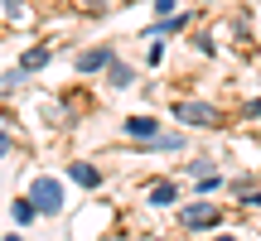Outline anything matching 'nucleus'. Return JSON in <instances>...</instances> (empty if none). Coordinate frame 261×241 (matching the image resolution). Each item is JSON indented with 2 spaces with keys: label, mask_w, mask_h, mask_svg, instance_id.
I'll use <instances>...</instances> for the list:
<instances>
[{
  "label": "nucleus",
  "mask_w": 261,
  "mask_h": 241,
  "mask_svg": "<svg viewBox=\"0 0 261 241\" xmlns=\"http://www.w3.org/2000/svg\"><path fill=\"white\" fill-rule=\"evenodd\" d=\"M174 116L184 120V126H218V111H213L208 102H179Z\"/></svg>",
  "instance_id": "obj_1"
},
{
  "label": "nucleus",
  "mask_w": 261,
  "mask_h": 241,
  "mask_svg": "<svg viewBox=\"0 0 261 241\" xmlns=\"http://www.w3.org/2000/svg\"><path fill=\"white\" fill-rule=\"evenodd\" d=\"M34 207H39L44 217H54L58 207H63V193H58L54 178H39V184H34Z\"/></svg>",
  "instance_id": "obj_2"
},
{
  "label": "nucleus",
  "mask_w": 261,
  "mask_h": 241,
  "mask_svg": "<svg viewBox=\"0 0 261 241\" xmlns=\"http://www.w3.org/2000/svg\"><path fill=\"white\" fill-rule=\"evenodd\" d=\"M184 227H189V232H208V227H218V207H213V203L184 207Z\"/></svg>",
  "instance_id": "obj_3"
},
{
  "label": "nucleus",
  "mask_w": 261,
  "mask_h": 241,
  "mask_svg": "<svg viewBox=\"0 0 261 241\" xmlns=\"http://www.w3.org/2000/svg\"><path fill=\"white\" fill-rule=\"evenodd\" d=\"M116 58H112V44H97V48H87V53H77V73H97V68H112Z\"/></svg>",
  "instance_id": "obj_4"
},
{
  "label": "nucleus",
  "mask_w": 261,
  "mask_h": 241,
  "mask_svg": "<svg viewBox=\"0 0 261 241\" xmlns=\"http://www.w3.org/2000/svg\"><path fill=\"white\" fill-rule=\"evenodd\" d=\"M121 130L130 140H160V120H150V116H126Z\"/></svg>",
  "instance_id": "obj_5"
},
{
  "label": "nucleus",
  "mask_w": 261,
  "mask_h": 241,
  "mask_svg": "<svg viewBox=\"0 0 261 241\" xmlns=\"http://www.w3.org/2000/svg\"><path fill=\"white\" fill-rule=\"evenodd\" d=\"M68 178H73V184H83V188H97V184H102V174H97L92 164H77V159L68 164Z\"/></svg>",
  "instance_id": "obj_6"
},
{
  "label": "nucleus",
  "mask_w": 261,
  "mask_h": 241,
  "mask_svg": "<svg viewBox=\"0 0 261 241\" xmlns=\"http://www.w3.org/2000/svg\"><path fill=\"white\" fill-rule=\"evenodd\" d=\"M150 203H155V207H169V203H174V184H169V178H160V184L150 188Z\"/></svg>",
  "instance_id": "obj_7"
},
{
  "label": "nucleus",
  "mask_w": 261,
  "mask_h": 241,
  "mask_svg": "<svg viewBox=\"0 0 261 241\" xmlns=\"http://www.w3.org/2000/svg\"><path fill=\"white\" fill-rule=\"evenodd\" d=\"M48 63V48H29L24 58H19V68H24V73H34V68H44Z\"/></svg>",
  "instance_id": "obj_8"
},
{
  "label": "nucleus",
  "mask_w": 261,
  "mask_h": 241,
  "mask_svg": "<svg viewBox=\"0 0 261 241\" xmlns=\"http://www.w3.org/2000/svg\"><path fill=\"white\" fill-rule=\"evenodd\" d=\"M107 82H112V87H130V68L126 63H112V68H107Z\"/></svg>",
  "instance_id": "obj_9"
},
{
  "label": "nucleus",
  "mask_w": 261,
  "mask_h": 241,
  "mask_svg": "<svg viewBox=\"0 0 261 241\" xmlns=\"http://www.w3.org/2000/svg\"><path fill=\"white\" fill-rule=\"evenodd\" d=\"M19 82H24V68H10V73H0V92H15Z\"/></svg>",
  "instance_id": "obj_10"
},
{
  "label": "nucleus",
  "mask_w": 261,
  "mask_h": 241,
  "mask_svg": "<svg viewBox=\"0 0 261 241\" xmlns=\"http://www.w3.org/2000/svg\"><path fill=\"white\" fill-rule=\"evenodd\" d=\"M34 213H39L34 198H19V203H15V222H34Z\"/></svg>",
  "instance_id": "obj_11"
},
{
  "label": "nucleus",
  "mask_w": 261,
  "mask_h": 241,
  "mask_svg": "<svg viewBox=\"0 0 261 241\" xmlns=\"http://www.w3.org/2000/svg\"><path fill=\"white\" fill-rule=\"evenodd\" d=\"M155 15H174V0H155Z\"/></svg>",
  "instance_id": "obj_12"
},
{
  "label": "nucleus",
  "mask_w": 261,
  "mask_h": 241,
  "mask_svg": "<svg viewBox=\"0 0 261 241\" xmlns=\"http://www.w3.org/2000/svg\"><path fill=\"white\" fill-rule=\"evenodd\" d=\"M247 116H252V120H261V97H256V102H247Z\"/></svg>",
  "instance_id": "obj_13"
},
{
  "label": "nucleus",
  "mask_w": 261,
  "mask_h": 241,
  "mask_svg": "<svg viewBox=\"0 0 261 241\" xmlns=\"http://www.w3.org/2000/svg\"><path fill=\"white\" fill-rule=\"evenodd\" d=\"M10 155V135H0V159H5Z\"/></svg>",
  "instance_id": "obj_14"
},
{
  "label": "nucleus",
  "mask_w": 261,
  "mask_h": 241,
  "mask_svg": "<svg viewBox=\"0 0 261 241\" xmlns=\"http://www.w3.org/2000/svg\"><path fill=\"white\" fill-rule=\"evenodd\" d=\"M218 241H232V236H218Z\"/></svg>",
  "instance_id": "obj_15"
}]
</instances>
